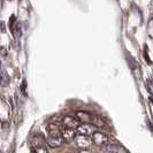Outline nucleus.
<instances>
[{
  "mask_svg": "<svg viewBox=\"0 0 153 153\" xmlns=\"http://www.w3.org/2000/svg\"><path fill=\"white\" fill-rule=\"evenodd\" d=\"M78 135H83V136H93L97 132V127H94L92 123H82L78 128L76 129Z\"/></svg>",
  "mask_w": 153,
  "mask_h": 153,
  "instance_id": "nucleus-1",
  "label": "nucleus"
},
{
  "mask_svg": "<svg viewBox=\"0 0 153 153\" xmlns=\"http://www.w3.org/2000/svg\"><path fill=\"white\" fill-rule=\"evenodd\" d=\"M75 144H76L77 147L82 149V150H88L93 143L92 138L88 137V136H83V135H77L76 138H75Z\"/></svg>",
  "mask_w": 153,
  "mask_h": 153,
  "instance_id": "nucleus-2",
  "label": "nucleus"
},
{
  "mask_svg": "<svg viewBox=\"0 0 153 153\" xmlns=\"http://www.w3.org/2000/svg\"><path fill=\"white\" fill-rule=\"evenodd\" d=\"M92 140L96 145L98 146H106L108 144V137L107 135H105L104 132H100V131H97L93 136H92Z\"/></svg>",
  "mask_w": 153,
  "mask_h": 153,
  "instance_id": "nucleus-3",
  "label": "nucleus"
},
{
  "mask_svg": "<svg viewBox=\"0 0 153 153\" xmlns=\"http://www.w3.org/2000/svg\"><path fill=\"white\" fill-rule=\"evenodd\" d=\"M62 123H63L65 128H67V129H73V130H76L77 128L81 126V124H79V121H78L77 119H75V117H73V116H65L63 120H62Z\"/></svg>",
  "mask_w": 153,
  "mask_h": 153,
  "instance_id": "nucleus-4",
  "label": "nucleus"
},
{
  "mask_svg": "<svg viewBox=\"0 0 153 153\" xmlns=\"http://www.w3.org/2000/svg\"><path fill=\"white\" fill-rule=\"evenodd\" d=\"M63 138L61 136H48L46 138V145L55 149V147H60L63 144Z\"/></svg>",
  "mask_w": 153,
  "mask_h": 153,
  "instance_id": "nucleus-5",
  "label": "nucleus"
},
{
  "mask_svg": "<svg viewBox=\"0 0 153 153\" xmlns=\"http://www.w3.org/2000/svg\"><path fill=\"white\" fill-rule=\"evenodd\" d=\"M76 130H73V129H67V128H63L61 129V137L63 138L65 142H71L73 139L75 140L76 138Z\"/></svg>",
  "mask_w": 153,
  "mask_h": 153,
  "instance_id": "nucleus-6",
  "label": "nucleus"
},
{
  "mask_svg": "<svg viewBox=\"0 0 153 153\" xmlns=\"http://www.w3.org/2000/svg\"><path fill=\"white\" fill-rule=\"evenodd\" d=\"M45 143L46 139L43 138V136H40V135H35L31 138V145H32V147H35V150L40 149V147H45Z\"/></svg>",
  "mask_w": 153,
  "mask_h": 153,
  "instance_id": "nucleus-7",
  "label": "nucleus"
},
{
  "mask_svg": "<svg viewBox=\"0 0 153 153\" xmlns=\"http://www.w3.org/2000/svg\"><path fill=\"white\" fill-rule=\"evenodd\" d=\"M102 153H127V151L119 145H106L101 149Z\"/></svg>",
  "mask_w": 153,
  "mask_h": 153,
  "instance_id": "nucleus-8",
  "label": "nucleus"
},
{
  "mask_svg": "<svg viewBox=\"0 0 153 153\" xmlns=\"http://www.w3.org/2000/svg\"><path fill=\"white\" fill-rule=\"evenodd\" d=\"M76 117L78 121L83 123H89L92 122V116L90 113L85 112V111H77L76 112Z\"/></svg>",
  "mask_w": 153,
  "mask_h": 153,
  "instance_id": "nucleus-9",
  "label": "nucleus"
},
{
  "mask_svg": "<svg viewBox=\"0 0 153 153\" xmlns=\"http://www.w3.org/2000/svg\"><path fill=\"white\" fill-rule=\"evenodd\" d=\"M92 124L97 128H100V127H104L105 126V122L102 121V119L99 117V116H93L92 117Z\"/></svg>",
  "mask_w": 153,
  "mask_h": 153,
  "instance_id": "nucleus-10",
  "label": "nucleus"
},
{
  "mask_svg": "<svg viewBox=\"0 0 153 153\" xmlns=\"http://www.w3.org/2000/svg\"><path fill=\"white\" fill-rule=\"evenodd\" d=\"M1 82H2V83H1L2 86H5V85H7L8 83H9V77L6 75V73H5L4 69L1 70Z\"/></svg>",
  "mask_w": 153,
  "mask_h": 153,
  "instance_id": "nucleus-11",
  "label": "nucleus"
},
{
  "mask_svg": "<svg viewBox=\"0 0 153 153\" xmlns=\"http://www.w3.org/2000/svg\"><path fill=\"white\" fill-rule=\"evenodd\" d=\"M145 86L146 89H147V91H149V93L152 96V99H153V82L151 79H147L145 82Z\"/></svg>",
  "mask_w": 153,
  "mask_h": 153,
  "instance_id": "nucleus-12",
  "label": "nucleus"
},
{
  "mask_svg": "<svg viewBox=\"0 0 153 153\" xmlns=\"http://www.w3.org/2000/svg\"><path fill=\"white\" fill-rule=\"evenodd\" d=\"M35 153H48V152H47V150H46L45 147H40V149H36Z\"/></svg>",
  "mask_w": 153,
  "mask_h": 153,
  "instance_id": "nucleus-13",
  "label": "nucleus"
},
{
  "mask_svg": "<svg viewBox=\"0 0 153 153\" xmlns=\"http://www.w3.org/2000/svg\"><path fill=\"white\" fill-rule=\"evenodd\" d=\"M25 84H27V82H25V81H23L22 86H21V90H22L23 94H25Z\"/></svg>",
  "mask_w": 153,
  "mask_h": 153,
  "instance_id": "nucleus-14",
  "label": "nucleus"
},
{
  "mask_svg": "<svg viewBox=\"0 0 153 153\" xmlns=\"http://www.w3.org/2000/svg\"><path fill=\"white\" fill-rule=\"evenodd\" d=\"M5 53H6L5 48H4V47H1V56H5Z\"/></svg>",
  "mask_w": 153,
  "mask_h": 153,
  "instance_id": "nucleus-15",
  "label": "nucleus"
}]
</instances>
